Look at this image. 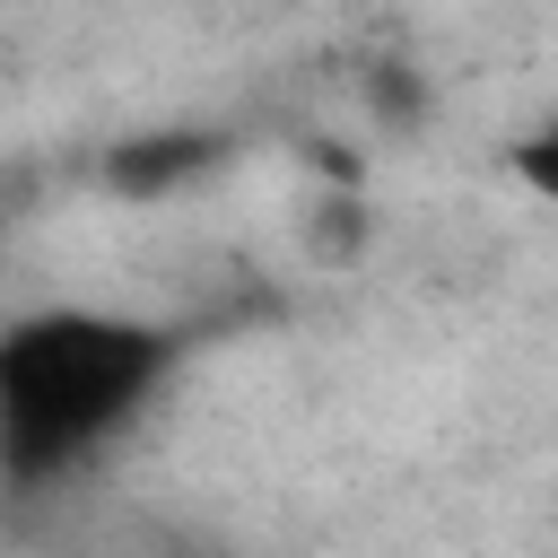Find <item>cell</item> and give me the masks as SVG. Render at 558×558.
<instances>
[{
  "mask_svg": "<svg viewBox=\"0 0 558 558\" xmlns=\"http://www.w3.org/2000/svg\"><path fill=\"white\" fill-rule=\"evenodd\" d=\"M497 166H506V183H514V192H532L541 209H558V113H549V122H532L523 140H506V157H497Z\"/></svg>",
  "mask_w": 558,
  "mask_h": 558,
  "instance_id": "3",
  "label": "cell"
},
{
  "mask_svg": "<svg viewBox=\"0 0 558 558\" xmlns=\"http://www.w3.org/2000/svg\"><path fill=\"white\" fill-rule=\"evenodd\" d=\"M209 166H227V131L209 122H166V131H131L96 157V183L113 201H166L183 183H201Z\"/></svg>",
  "mask_w": 558,
  "mask_h": 558,
  "instance_id": "2",
  "label": "cell"
},
{
  "mask_svg": "<svg viewBox=\"0 0 558 558\" xmlns=\"http://www.w3.org/2000/svg\"><path fill=\"white\" fill-rule=\"evenodd\" d=\"M192 331L113 305H35L0 323V480L17 497L61 488L113 436H131L183 375Z\"/></svg>",
  "mask_w": 558,
  "mask_h": 558,
  "instance_id": "1",
  "label": "cell"
},
{
  "mask_svg": "<svg viewBox=\"0 0 558 558\" xmlns=\"http://www.w3.org/2000/svg\"><path fill=\"white\" fill-rule=\"evenodd\" d=\"M366 96H375V105H384L392 122H410V113H427V87H418V78H410L401 61H384V70L366 78Z\"/></svg>",
  "mask_w": 558,
  "mask_h": 558,
  "instance_id": "4",
  "label": "cell"
}]
</instances>
